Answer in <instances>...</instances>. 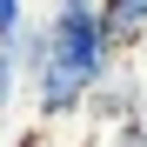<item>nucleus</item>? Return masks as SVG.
<instances>
[{
    "label": "nucleus",
    "mask_w": 147,
    "mask_h": 147,
    "mask_svg": "<svg viewBox=\"0 0 147 147\" xmlns=\"http://www.w3.org/2000/svg\"><path fill=\"white\" fill-rule=\"evenodd\" d=\"M94 100V80L87 74H74V67H60V60H47V74L34 80V107H40V120H67V114H80Z\"/></svg>",
    "instance_id": "obj_1"
},
{
    "label": "nucleus",
    "mask_w": 147,
    "mask_h": 147,
    "mask_svg": "<svg viewBox=\"0 0 147 147\" xmlns=\"http://www.w3.org/2000/svg\"><path fill=\"white\" fill-rule=\"evenodd\" d=\"M94 114H100V127H114V120H134V114H147V74H134V67H114L100 87H94V100H87Z\"/></svg>",
    "instance_id": "obj_2"
},
{
    "label": "nucleus",
    "mask_w": 147,
    "mask_h": 147,
    "mask_svg": "<svg viewBox=\"0 0 147 147\" xmlns=\"http://www.w3.org/2000/svg\"><path fill=\"white\" fill-rule=\"evenodd\" d=\"M100 20L114 27L120 47H140L147 40V0H100Z\"/></svg>",
    "instance_id": "obj_3"
},
{
    "label": "nucleus",
    "mask_w": 147,
    "mask_h": 147,
    "mask_svg": "<svg viewBox=\"0 0 147 147\" xmlns=\"http://www.w3.org/2000/svg\"><path fill=\"white\" fill-rule=\"evenodd\" d=\"M27 87V74H20V54H13V40H0V114L13 107V94Z\"/></svg>",
    "instance_id": "obj_4"
},
{
    "label": "nucleus",
    "mask_w": 147,
    "mask_h": 147,
    "mask_svg": "<svg viewBox=\"0 0 147 147\" xmlns=\"http://www.w3.org/2000/svg\"><path fill=\"white\" fill-rule=\"evenodd\" d=\"M107 147H147V114L114 120V127H107Z\"/></svg>",
    "instance_id": "obj_5"
},
{
    "label": "nucleus",
    "mask_w": 147,
    "mask_h": 147,
    "mask_svg": "<svg viewBox=\"0 0 147 147\" xmlns=\"http://www.w3.org/2000/svg\"><path fill=\"white\" fill-rule=\"evenodd\" d=\"M27 27V0H0V40H13Z\"/></svg>",
    "instance_id": "obj_6"
},
{
    "label": "nucleus",
    "mask_w": 147,
    "mask_h": 147,
    "mask_svg": "<svg viewBox=\"0 0 147 147\" xmlns=\"http://www.w3.org/2000/svg\"><path fill=\"white\" fill-rule=\"evenodd\" d=\"M134 54H140V74H147V40H140V47H134Z\"/></svg>",
    "instance_id": "obj_7"
},
{
    "label": "nucleus",
    "mask_w": 147,
    "mask_h": 147,
    "mask_svg": "<svg viewBox=\"0 0 147 147\" xmlns=\"http://www.w3.org/2000/svg\"><path fill=\"white\" fill-rule=\"evenodd\" d=\"M0 147H7V134H0Z\"/></svg>",
    "instance_id": "obj_8"
}]
</instances>
